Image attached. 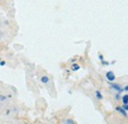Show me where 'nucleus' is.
I'll use <instances>...</instances> for the list:
<instances>
[{"label": "nucleus", "instance_id": "2", "mask_svg": "<svg viewBox=\"0 0 128 124\" xmlns=\"http://www.w3.org/2000/svg\"><path fill=\"white\" fill-rule=\"evenodd\" d=\"M116 109H117V110H118L119 112H120L121 114H123V115H124V116H127V113H126V110L122 109V108H121V107H117V108H116Z\"/></svg>", "mask_w": 128, "mask_h": 124}, {"label": "nucleus", "instance_id": "7", "mask_svg": "<svg viewBox=\"0 0 128 124\" xmlns=\"http://www.w3.org/2000/svg\"><path fill=\"white\" fill-rule=\"evenodd\" d=\"M96 95H97V98H99V100H101V98H102V97H101V95L98 92V91H97V92H96Z\"/></svg>", "mask_w": 128, "mask_h": 124}, {"label": "nucleus", "instance_id": "6", "mask_svg": "<svg viewBox=\"0 0 128 124\" xmlns=\"http://www.w3.org/2000/svg\"><path fill=\"white\" fill-rule=\"evenodd\" d=\"M79 68H80V66L77 65V64H73V65H72V70H78Z\"/></svg>", "mask_w": 128, "mask_h": 124}, {"label": "nucleus", "instance_id": "10", "mask_svg": "<svg viewBox=\"0 0 128 124\" xmlns=\"http://www.w3.org/2000/svg\"><path fill=\"white\" fill-rule=\"evenodd\" d=\"M124 91H126V92H127V91H128V87H125L124 88Z\"/></svg>", "mask_w": 128, "mask_h": 124}, {"label": "nucleus", "instance_id": "9", "mask_svg": "<svg viewBox=\"0 0 128 124\" xmlns=\"http://www.w3.org/2000/svg\"><path fill=\"white\" fill-rule=\"evenodd\" d=\"M124 108H125V110H127V108H128V106H127V104H124Z\"/></svg>", "mask_w": 128, "mask_h": 124}, {"label": "nucleus", "instance_id": "1", "mask_svg": "<svg viewBox=\"0 0 128 124\" xmlns=\"http://www.w3.org/2000/svg\"><path fill=\"white\" fill-rule=\"evenodd\" d=\"M107 80L108 81H110V82H112V81H114L115 80V75L114 74L111 72V71H109V72H107Z\"/></svg>", "mask_w": 128, "mask_h": 124}, {"label": "nucleus", "instance_id": "5", "mask_svg": "<svg viewBox=\"0 0 128 124\" xmlns=\"http://www.w3.org/2000/svg\"><path fill=\"white\" fill-rule=\"evenodd\" d=\"M42 82L43 83V84H46V83L48 82V78H47L46 76H45V77H43V78H42Z\"/></svg>", "mask_w": 128, "mask_h": 124}, {"label": "nucleus", "instance_id": "3", "mask_svg": "<svg viewBox=\"0 0 128 124\" xmlns=\"http://www.w3.org/2000/svg\"><path fill=\"white\" fill-rule=\"evenodd\" d=\"M122 101H123V103H124V104H127V103H128V96H127V95L123 96Z\"/></svg>", "mask_w": 128, "mask_h": 124}, {"label": "nucleus", "instance_id": "4", "mask_svg": "<svg viewBox=\"0 0 128 124\" xmlns=\"http://www.w3.org/2000/svg\"><path fill=\"white\" fill-rule=\"evenodd\" d=\"M111 87H112L114 90H116V91H121L120 90V86H119V85H111Z\"/></svg>", "mask_w": 128, "mask_h": 124}, {"label": "nucleus", "instance_id": "8", "mask_svg": "<svg viewBox=\"0 0 128 124\" xmlns=\"http://www.w3.org/2000/svg\"><path fill=\"white\" fill-rule=\"evenodd\" d=\"M64 123H70V124H73V123H74V121H72V120L68 119L67 121H64Z\"/></svg>", "mask_w": 128, "mask_h": 124}]
</instances>
